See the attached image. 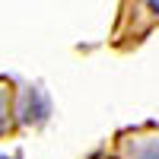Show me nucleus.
<instances>
[{"label": "nucleus", "instance_id": "nucleus-2", "mask_svg": "<svg viewBox=\"0 0 159 159\" xmlns=\"http://www.w3.org/2000/svg\"><path fill=\"white\" fill-rule=\"evenodd\" d=\"M140 10L150 16V22H159V0H137Z\"/></svg>", "mask_w": 159, "mask_h": 159}, {"label": "nucleus", "instance_id": "nucleus-1", "mask_svg": "<svg viewBox=\"0 0 159 159\" xmlns=\"http://www.w3.org/2000/svg\"><path fill=\"white\" fill-rule=\"evenodd\" d=\"M10 130V86L0 83V134Z\"/></svg>", "mask_w": 159, "mask_h": 159}]
</instances>
